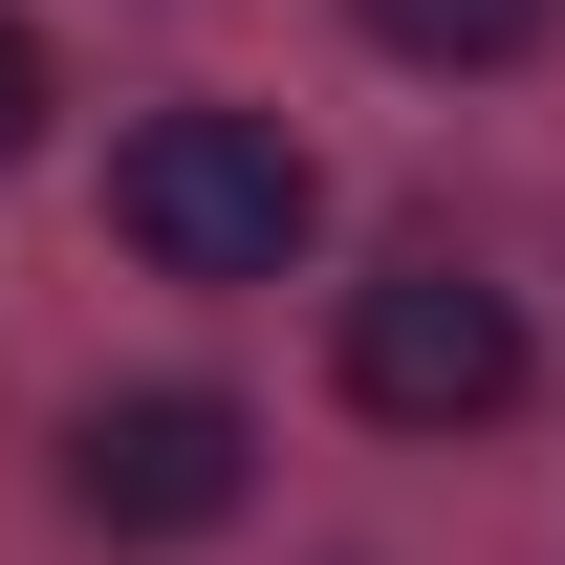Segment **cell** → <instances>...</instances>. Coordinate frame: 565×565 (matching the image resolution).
Instances as JSON below:
<instances>
[{
  "instance_id": "5",
  "label": "cell",
  "mask_w": 565,
  "mask_h": 565,
  "mask_svg": "<svg viewBox=\"0 0 565 565\" xmlns=\"http://www.w3.org/2000/svg\"><path fill=\"white\" fill-rule=\"evenodd\" d=\"M44 131V44H22V22H0V152Z\"/></svg>"
},
{
  "instance_id": "3",
  "label": "cell",
  "mask_w": 565,
  "mask_h": 565,
  "mask_svg": "<svg viewBox=\"0 0 565 565\" xmlns=\"http://www.w3.org/2000/svg\"><path fill=\"white\" fill-rule=\"evenodd\" d=\"M239 479H262L239 392H87L66 414V522L87 544H196V522H239Z\"/></svg>"
},
{
  "instance_id": "4",
  "label": "cell",
  "mask_w": 565,
  "mask_h": 565,
  "mask_svg": "<svg viewBox=\"0 0 565 565\" xmlns=\"http://www.w3.org/2000/svg\"><path fill=\"white\" fill-rule=\"evenodd\" d=\"M370 44H392V66H522L544 0H370Z\"/></svg>"
},
{
  "instance_id": "1",
  "label": "cell",
  "mask_w": 565,
  "mask_h": 565,
  "mask_svg": "<svg viewBox=\"0 0 565 565\" xmlns=\"http://www.w3.org/2000/svg\"><path fill=\"white\" fill-rule=\"evenodd\" d=\"M109 217H131L152 282H282L305 217H327V174H305L282 109H152V131L109 152Z\"/></svg>"
},
{
  "instance_id": "2",
  "label": "cell",
  "mask_w": 565,
  "mask_h": 565,
  "mask_svg": "<svg viewBox=\"0 0 565 565\" xmlns=\"http://www.w3.org/2000/svg\"><path fill=\"white\" fill-rule=\"evenodd\" d=\"M522 305H500L479 262H392V282H349V392L392 435H479V414H522Z\"/></svg>"
}]
</instances>
